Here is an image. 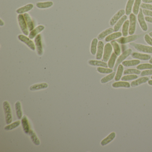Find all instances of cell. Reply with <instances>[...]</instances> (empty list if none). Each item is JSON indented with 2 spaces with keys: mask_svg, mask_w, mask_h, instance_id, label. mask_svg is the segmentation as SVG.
<instances>
[{
  "mask_svg": "<svg viewBox=\"0 0 152 152\" xmlns=\"http://www.w3.org/2000/svg\"><path fill=\"white\" fill-rule=\"evenodd\" d=\"M21 123V121L20 120H16L14 123H11L9 125H7L6 126L4 127V129L6 131H10V130H13L19 126Z\"/></svg>",
  "mask_w": 152,
  "mask_h": 152,
  "instance_id": "obj_36",
  "label": "cell"
},
{
  "mask_svg": "<svg viewBox=\"0 0 152 152\" xmlns=\"http://www.w3.org/2000/svg\"><path fill=\"white\" fill-rule=\"evenodd\" d=\"M149 63H150V64H152V57H151V59H150V60H149Z\"/></svg>",
  "mask_w": 152,
  "mask_h": 152,
  "instance_id": "obj_51",
  "label": "cell"
},
{
  "mask_svg": "<svg viewBox=\"0 0 152 152\" xmlns=\"http://www.w3.org/2000/svg\"><path fill=\"white\" fill-rule=\"evenodd\" d=\"M151 79H152V76H151Z\"/></svg>",
  "mask_w": 152,
  "mask_h": 152,
  "instance_id": "obj_53",
  "label": "cell"
},
{
  "mask_svg": "<svg viewBox=\"0 0 152 152\" xmlns=\"http://www.w3.org/2000/svg\"><path fill=\"white\" fill-rule=\"evenodd\" d=\"M148 34H149V36H150L151 38H152V32H150V33Z\"/></svg>",
  "mask_w": 152,
  "mask_h": 152,
  "instance_id": "obj_52",
  "label": "cell"
},
{
  "mask_svg": "<svg viewBox=\"0 0 152 152\" xmlns=\"http://www.w3.org/2000/svg\"><path fill=\"white\" fill-rule=\"evenodd\" d=\"M138 20L139 24L143 31L146 32L148 30V26L145 20L144 15L143 13L142 9H140L138 15Z\"/></svg>",
  "mask_w": 152,
  "mask_h": 152,
  "instance_id": "obj_7",
  "label": "cell"
},
{
  "mask_svg": "<svg viewBox=\"0 0 152 152\" xmlns=\"http://www.w3.org/2000/svg\"><path fill=\"white\" fill-rule=\"evenodd\" d=\"M98 43V39L97 38H94L93 39L91 42V47H90V52L92 55H96Z\"/></svg>",
  "mask_w": 152,
  "mask_h": 152,
  "instance_id": "obj_30",
  "label": "cell"
},
{
  "mask_svg": "<svg viewBox=\"0 0 152 152\" xmlns=\"http://www.w3.org/2000/svg\"><path fill=\"white\" fill-rule=\"evenodd\" d=\"M142 10H143V13L144 15H146V16L152 17V11L145 9H143Z\"/></svg>",
  "mask_w": 152,
  "mask_h": 152,
  "instance_id": "obj_46",
  "label": "cell"
},
{
  "mask_svg": "<svg viewBox=\"0 0 152 152\" xmlns=\"http://www.w3.org/2000/svg\"><path fill=\"white\" fill-rule=\"evenodd\" d=\"M141 62L139 60H131L124 61L122 62L123 66L125 67H133L138 65Z\"/></svg>",
  "mask_w": 152,
  "mask_h": 152,
  "instance_id": "obj_29",
  "label": "cell"
},
{
  "mask_svg": "<svg viewBox=\"0 0 152 152\" xmlns=\"http://www.w3.org/2000/svg\"><path fill=\"white\" fill-rule=\"evenodd\" d=\"M117 58V55L115 54L114 52L113 53L110 59L108 60V67L109 68L113 69V68L114 67Z\"/></svg>",
  "mask_w": 152,
  "mask_h": 152,
  "instance_id": "obj_34",
  "label": "cell"
},
{
  "mask_svg": "<svg viewBox=\"0 0 152 152\" xmlns=\"http://www.w3.org/2000/svg\"><path fill=\"white\" fill-rule=\"evenodd\" d=\"M142 1L143 3H147V4L152 3V0H142Z\"/></svg>",
  "mask_w": 152,
  "mask_h": 152,
  "instance_id": "obj_48",
  "label": "cell"
},
{
  "mask_svg": "<svg viewBox=\"0 0 152 152\" xmlns=\"http://www.w3.org/2000/svg\"><path fill=\"white\" fill-rule=\"evenodd\" d=\"M29 135L31 141L34 145L37 146H39L40 145V141L34 131L32 129H30L29 133Z\"/></svg>",
  "mask_w": 152,
  "mask_h": 152,
  "instance_id": "obj_27",
  "label": "cell"
},
{
  "mask_svg": "<svg viewBox=\"0 0 152 152\" xmlns=\"http://www.w3.org/2000/svg\"><path fill=\"white\" fill-rule=\"evenodd\" d=\"M141 9L152 11V5L150 4L143 3L141 5Z\"/></svg>",
  "mask_w": 152,
  "mask_h": 152,
  "instance_id": "obj_44",
  "label": "cell"
},
{
  "mask_svg": "<svg viewBox=\"0 0 152 152\" xmlns=\"http://www.w3.org/2000/svg\"><path fill=\"white\" fill-rule=\"evenodd\" d=\"M135 2V0H128L126 5L125 14L127 16H129L131 14L132 10H133V6L134 3Z\"/></svg>",
  "mask_w": 152,
  "mask_h": 152,
  "instance_id": "obj_32",
  "label": "cell"
},
{
  "mask_svg": "<svg viewBox=\"0 0 152 152\" xmlns=\"http://www.w3.org/2000/svg\"><path fill=\"white\" fill-rule=\"evenodd\" d=\"M130 45L134 47V48L138 52L144 53L152 54V47L151 46H147L134 42H131L130 43Z\"/></svg>",
  "mask_w": 152,
  "mask_h": 152,
  "instance_id": "obj_2",
  "label": "cell"
},
{
  "mask_svg": "<svg viewBox=\"0 0 152 152\" xmlns=\"http://www.w3.org/2000/svg\"><path fill=\"white\" fill-rule=\"evenodd\" d=\"M140 75L141 77L152 75V69L145 70L141 73Z\"/></svg>",
  "mask_w": 152,
  "mask_h": 152,
  "instance_id": "obj_43",
  "label": "cell"
},
{
  "mask_svg": "<svg viewBox=\"0 0 152 152\" xmlns=\"http://www.w3.org/2000/svg\"><path fill=\"white\" fill-rule=\"evenodd\" d=\"M15 108L16 113V117L19 120H21L23 117L22 108L21 103L19 101H17L15 104Z\"/></svg>",
  "mask_w": 152,
  "mask_h": 152,
  "instance_id": "obj_21",
  "label": "cell"
},
{
  "mask_svg": "<svg viewBox=\"0 0 152 152\" xmlns=\"http://www.w3.org/2000/svg\"><path fill=\"white\" fill-rule=\"evenodd\" d=\"M148 80H149V78L148 77H146V76H143V77H140L138 79L134 80L131 82L130 85L132 87H136L141 84L146 83L148 82Z\"/></svg>",
  "mask_w": 152,
  "mask_h": 152,
  "instance_id": "obj_13",
  "label": "cell"
},
{
  "mask_svg": "<svg viewBox=\"0 0 152 152\" xmlns=\"http://www.w3.org/2000/svg\"><path fill=\"white\" fill-rule=\"evenodd\" d=\"M140 70L136 69H128L124 71V74L125 75H138L141 74Z\"/></svg>",
  "mask_w": 152,
  "mask_h": 152,
  "instance_id": "obj_40",
  "label": "cell"
},
{
  "mask_svg": "<svg viewBox=\"0 0 152 152\" xmlns=\"http://www.w3.org/2000/svg\"><path fill=\"white\" fill-rule=\"evenodd\" d=\"M138 39L137 35H132L126 37H120L116 39V41L118 43L120 44H125L127 43H131L133 42L136 41Z\"/></svg>",
  "mask_w": 152,
  "mask_h": 152,
  "instance_id": "obj_10",
  "label": "cell"
},
{
  "mask_svg": "<svg viewBox=\"0 0 152 152\" xmlns=\"http://www.w3.org/2000/svg\"><path fill=\"white\" fill-rule=\"evenodd\" d=\"M34 43L36 47L37 54L39 56H42L43 54V49L42 47V37L40 34H39L34 39Z\"/></svg>",
  "mask_w": 152,
  "mask_h": 152,
  "instance_id": "obj_9",
  "label": "cell"
},
{
  "mask_svg": "<svg viewBox=\"0 0 152 152\" xmlns=\"http://www.w3.org/2000/svg\"><path fill=\"white\" fill-rule=\"evenodd\" d=\"M48 87V85L46 82L37 83L32 85L29 87V90L31 91H39L46 89Z\"/></svg>",
  "mask_w": 152,
  "mask_h": 152,
  "instance_id": "obj_17",
  "label": "cell"
},
{
  "mask_svg": "<svg viewBox=\"0 0 152 152\" xmlns=\"http://www.w3.org/2000/svg\"><path fill=\"white\" fill-rule=\"evenodd\" d=\"M144 39L148 44L152 47V38L149 36V34H146L144 37Z\"/></svg>",
  "mask_w": 152,
  "mask_h": 152,
  "instance_id": "obj_45",
  "label": "cell"
},
{
  "mask_svg": "<svg viewBox=\"0 0 152 152\" xmlns=\"http://www.w3.org/2000/svg\"><path fill=\"white\" fill-rule=\"evenodd\" d=\"M34 8V5L32 4H27L24 6L19 8L16 10V13L19 14H25Z\"/></svg>",
  "mask_w": 152,
  "mask_h": 152,
  "instance_id": "obj_26",
  "label": "cell"
},
{
  "mask_svg": "<svg viewBox=\"0 0 152 152\" xmlns=\"http://www.w3.org/2000/svg\"><path fill=\"white\" fill-rule=\"evenodd\" d=\"M4 22L2 21V20L1 19H0V26H1V27H2V26H4Z\"/></svg>",
  "mask_w": 152,
  "mask_h": 152,
  "instance_id": "obj_49",
  "label": "cell"
},
{
  "mask_svg": "<svg viewBox=\"0 0 152 152\" xmlns=\"http://www.w3.org/2000/svg\"><path fill=\"white\" fill-rule=\"evenodd\" d=\"M132 49L129 48L125 50L118 57L115 62V66L114 67V71H116V69L118 67V66L124 61L128 57L130 54H132Z\"/></svg>",
  "mask_w": 152,
  "mask_h": 152,
  "instance_id": "obj_5",
  "label": "cell"
},
{
  "mask_svg": "<svg viewBox=\"0 0 152 152\" xmlns=\"http://www.w3.org/2000/svg\"><path fill=\"white\" fill-rule=\"evenodd\" d=\"M96 70L98 72L103 74H109L113 72V70L111 68L104 67H98Z\"/></svg>",
  "mask_w": 152,
  "mask_h": 152,
  "instance_id": "obj_39",
  "label": "cell"
},
{
  "mask_svg": "<svg viewBox=\"0 0 152 152\" xmlns=\"http://www.w3.org/2000/svg\"><path fill=\"white\" fill-rule=\"evenodd\" d=\"M53 5L52 1H48L45 2H39L36 3V6L37 8L41 9L49 8Z\"/></svg>",
  "mask_w": 152,
  "mask_h": 152,
  "instance_id": "obj_31",
  "label": "cell"
},
{
  "mask_svg": "<svg viewBox=\"0 0 152 152\" xmlns=\"http://www.w3.org/2000/svg\"><path fill=\"white\" fill-rule=\"evenodd\" d=\"M129 27L128 30V34L130 35H133L136 29V22L137 19L134 14L131 13L129 15Z\"/></svg>",
  "mask_w": 152,
  "mask_h": 152,
  "instance_id": "obj_6",
  "label": "cell"
},
{
  "mask_svg": "<svg viewBox=\"0 0 152 152\" xmlns=\"http://www.w3.org/2000/svg\"><path fill=\"white\" fill-rule=\"evenodd\" d=\"M138 76L137 75H127L123 76L121 80L124 81H128L134 80L138 79Z\"/></svg>",
  "mask_w": 152,
  "mask_h": 152,
  "instance_id": "obj_41",
  "label": "cell"
},
{
  "mask_svg": "<svg viewBox=\"0 0 152 152\" xmlns=\"http://www.w3.org/2000/svg\"><path fill=\"white\" fill-rule=\"evenodd\" d=\"M123 72H124V66L122 64H120L117 67V71L114 78L115 80V81H118L121 80Z\"/></svg>",
  "mask_w": 152,
  "mask_h": 152,
  "instance_id": "obj_28",
  "label": "cell"
},
{
  "mask_svg": "<svg viewBox=\"0 0 152 152\" xmlns=\"http://www.w3.org/2000/svg\"><path fill=\"white\" fill-rule=\"evenodd\" d=\"M145 20L147 22L152 24V17L150 16H146L145 17Z\"/></svg>",
  "mask_w": 152,
  "mask_h": 152,
  "instance_id": "obj_47",
  "label": "cell"
},
{
  "mask_svg": "<svg viewBox=\"0 0 152 152\" xmlns=\"http://www.w3.org/2000/svg\"><path fill=\"white\" fill-rule=\"evenodd\" d=\"M125 12L124 9H121L119 10L110 20L109 25L111 26H114L115 23L119 20L123 16L125 15Z\"/></svg>",
  "mask_w": 152,
  "mask_h": 152,
  "instance_id": "obj_11",
  "label": "cell"
},
{
  "mask_svg": "<svg viewBox=\"0 0 152 152\" xmlns=\"http://www.w3.org/2000/svg\"><path fill=\"white\" fill-rule=\"evenodd\" d=\"M104 42L101 41H100L98 42L97 46V52H96L95 58L97 60H100L103 58V54L104 50Z\"/></svg>",
  "mask_w": 152,
  "mask_h": 152,
  "instance_id": "obj_14",
  "label": "cell"
},
{
  "mask_svg": "<svg viewBox=\"0 0 152 152\" xmlns=\"http://www.w3.org/2000/svg\"><path fill=\"white\" fill-rule=\"evenodd\" d=\"M112 87L114 88H127L130 87L131 85L127 81H116L112 84Z\"/></svg>",
  "mask_w": 152,
  "mask_h": 152,
  "instance_id": "obj_19",
  "label": "cell"
},
{
  "mask_svg": "<svg viewBox=\"0 0 152 152\" xmlns=\"http://www.w3.org/2000/svg\"><path fill=\"white\" fill-rule=\"evenodd\" d=\"M18 39L21 42H23L26 45H27V47H29L31 50L34 51L36 49L35 43L33 42V41L31 40V39H29L26 35L19 34L18 35Z\"/></svg>",
  "mask_w": 152,
  "mask_h": 152,
  "instance_id": "obj_4",
  "label": "cell"
},
{
  "mask_svg": "<svg viewBox=\"0 0 152 152\" xmlns=\"http://www.w3.org/2000/svg\"><path fill=\"white\" fill-rule=\"evenodd\" d=\"M137 69L139 70L152 69V64L150 63H143V64H139L137 66Z\"/></svg>",
  "mask_w": 152,
  "mask_h": 152,
  "instance_id": "obj_42",
  "label": "cell"
},
{
  "mask_svg": "<svg viewBox=\"0 0 152 152\" xmlns=\"http://www.w3.org/2000/svg\"><path fill=\"white\" fill-rule=\"evenodd\" d=\"M127 16L124 15L122 16V18L118 21L115 25L114 26V32H118L119 29H120L121 27L123 26L124 22L127 20Z\"/></svg>",
  "mask_w": 152,
  "mask_h": 152,
  "instance_id": "obj_25",
  "label": "cell"
},
{
  "mask_svg": "<svg viewBox=\"0 0 152 152\" xmlns=\"http://www.w3.org/2000/svg\"><path fill=\"white\" fill-rule=\"evenodd\" d=\"M89 65L94 67H108V65L106 62L100 61L99 60H89L88 61Z\"/></svg>",
  "mask_w": 152,
  "mask_h": 152,
  "instance_id": "obj_18",
  "label": "cell"
},
{
  "mask_svg": "<svg viewBox=\"0 0 152 152\" xmlns=\"http://www.w3.org/2000/svg\"><path fill=\"white\" fill-rule=\"evenodd\" d=\"M142 0H135V2L134 3L133 6V14H134L135 15H137L139 12L140 7L141 5V2Z\"/></svg>",
  "mask_w": 152,
  "mask_h": 152,
  "instance_id": "obj_35",
  "label": "cell"
},
{
  "mask_svg": "<svg viewBox=\"0 0 152 152\" xmlns=\"http://www.w3.org/2000/svg\"><path fill=\"white\" fill-rule=\"evenodd\" d=\"M113 48L111 43H107L105 45L103 56V60L105 62L108 61L110 59L112 55Z\"/></svg>",
  "mask_w": 152,
  "mask_h": 152,
  "instance_id": "obj_8",
  "label": "cell"
},
{
  "mask_svg": "<svg viewBox=\"0 0 152 152\" xmlns=\"http://www.w3.org/2000/svg\"><path fill=\"white\" fill-rule=\"evenodd\" d=\"M148 82V85H149L150 86H152V80H149Z\"/></svg>",
  "mask_w": 152,
  "mask_h": 152,
  "instance_id": "obj_50",
  "label": "cell"
},
{
  "mask_svg": "<svg viewBox=\"0 0 152 152\" xmlns=\"http://www.w3.org/2000/svg\"><path fill=\"white\" fill-rule=\"evenodd\" d=\"M21 124L24 133L27 134H29L30 130V125L27 117L26 115H24L22 118Z\"/></svg>",
  "mask_w": 152,
  "mask_h": 152,
  "instance_id": "obj_16",
  "label": "cell"
},
{
  "mask_svg": "<svg viewBox=\"0 0 152 152\" xmlns=\"http://www.w3.org/2000/svg\"><path fill=\"white\" fill-rule=\"evenodd\" d=\"M3 107L5 115V120L6 124L9 125L13 121L12 110L10 105L7 101H5L3 103Z\"/></svg>",
  "mask_w": 152,
  "mask_h": 152,
  "instance_id": "obj_1",
  "label": "cell"
},
{
  "mask_svg": "<svg viewBox=\"0 0 152 152\" xmlns=\"http://www.w3.org/2000/svg\"><path fill=\"white\" fill-rule=\"evenodd\" d=\"M114 31L113 28H109L103 31V32L100 33V34L97 36V39L99 40H102L105 38H106L109 34H111Z\"/></svg>",
  "mask_w": 152,
  "mask_h": 152,
  "instance_id": "obj_22",
  "label": "cell"
},
{
  "mask_svg": "<svg viewBox=\"0 0 152 152\" xmlns=\"http://www.w3.org/2000/svg\"><path fill=\"white\" fill-rule=\"evenodd\" d=\"M115 72H113L109 74L107 76H105V77H103V78L101 79V83L104 84V83H107V82L111 81V80H112L115 78Z\"/></svg>",
  "mask_w": 152,
  "mask_h": 152,
  "instance_id": "obj_37",
  "label": "cell"
},
{
  "mask_svg": "<svg viewBox=\"0 0 152 152\" xmlns=\"http://www.w3.org/2000/svg\"><path fill=\"white\" fill-rule=\"evenodd\" d=\"M131 56L133 59L142 61L149 60L151 58V55L149 54H144L138 52L133 53L131 54Z\"/></svg>",
  "mask_w": 152,
  "mask_h": 152,
  "instance_id": "obj_15",
  "label": "cell"
},
{
  "mask_svg": "<svg viewBox=\"0 0 152 152\" xmlns=\"http://www.w3.org/2000/svg\"><path fill=\"white\" fill-rule=\"evenodd\" d=\"M18 20L20 28L22 33L24 34V35L28 36L29 34V30L27 22L25 20L24 15L22 14H19L18 16Z\"/></svg>",
  "mask_w": 152,
  "mask_h": 152,
  "instance_id": "obj_3",
  "label": "cell"
},
{
  "mask_svg": "<svg viewBox=\"0 0 152 152\" xmlns=\"http://www.w3.org/2000/svg\"><path fill=\"white\" fill-rule=\"evenodd\" d=\"M45 29V27L42 25H39L32 31H30L29 34V38L31 39H34L42 31Z\"/></svg>",
  "mask_w": 152,
  "mask_h": 152,
  "instance_id": "obj_12",
  "label": "cell"
},
{
  "mask_svg": "<svg viewBox=\"0 0 152 152\" xmlns=\"http://www.w3.org/2000/svg\"><path fill=\"white\" fill-rule=\"evenodd\" d=\"M116 136V134L115 132H112L110 134L101 141L100 144L101 146H104L108 145L110 142H112Z\"/></svg>",
  "mask_w": 152,
  "mask_h": 152,
  "instance_id": "obj_20",
  "label": "cell"
},
{
  "mask_svg": "<svg viewBox=\"0 0 152 152\" xmlns=\"http://www.w3.org/2000/svg\"><path fill=\"white\" fill-rule=\"evenodd\" d=\"M111 44L113 49L114 52L117 56H120L121 53L120 47L116 41L113 40L111 42Z\"/></svg>",
  "mask_w": 152,
  "mask_h": 152,
  "instance_id": "obj_33",
  "label": "cell"
},
{
  "mask_svg": "<svg viewBox=\"0 0 152 152\" xmlns=\"http://www.w3.org/2000/svg\"><path fill=\"white\" fill-rule=\"evenodd\" d=\"M129 20H127L123 24L122 28V35L124 37H126L128 34V30H129Z\"/></svg>",
  "mask_w": 152,
  "mask_h": 152,
  "instance_id": "obj_38",
  "label": "cell"
},
{
  "mask_svg": "<svg viewBox=\"0 0 152 152\" xmlns=\"http://www.w3.org/2000/svg\"><path fill=\"white\" fill-rule=\"evenodd\" d=\"M25 20L29 31H32L34 28V24L29 15L27 13H25L24 14Z\"/></svg>",
  "mask_w": 152,
  "mask_h": 152,
  "instance_id": "obj_23",
  "label": "cell"
},
{
  "mask_svg": "<svg viewBox=\"0 0 152 152\" xmlns=\"http://www.w3.org/2000/svg\"><path fill=\"white\" fill-rule=\"evenodd\" d=\"M122 33L120 32H115L114 33H112L109 34L106 38L105 39V41L106 42H109L114 40L115 39H117L119 38H120L122 36Z\"/></svg>",
  "mask_w": 152,
  "mask_h": 152,
  "instance_id": "obj_24",
  "label": "cell"
}]
</instances>
